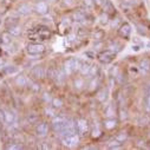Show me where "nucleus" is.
I'll return each mask as SVG.
<instances>
[{"label":"nucleus","instance_id":"39448f33","mask_svg":"<svg viewBox=\"0 0 150 150\" xmlns=\"http://www.w3.org/2000/svg\"><path fill=\"white\" fill-rule=\"evenodd\" d=\"M79 142V137L77 136V134H73V135H65L62 137V143L66 146H74L77 145Z\"/></svg>","mask_w":150,"mask_h":150},{"label":"nucleus","instance_id":"423d86ee","mask_svg":"<svg viewBox=\"0 0 150 150\" xmlns=\"http://www.w3.org/2000/svg\"><path fill=\"white\" fill-rule=\"evenodd\" d=\"M130 34H131V26L129 23H123L120 28H118V35L121 37V38L128 40L130 38Z\"/></svg>","mask_w":150,"mask_h":150},{"label":"nucleus","instance_id":"1a4fd4ad","mask_svg":"<svg viewBox=\"0 0 150 150\" xmlns=\"http://www.w3.org/2000/svg\"><path fill=\"white\" fill-rule=\"evenodd\" d=\"M49 132V124L46 122H42L35 127V134L39 137H45Z\"/></svg>","mask_w":150,"mask_h":150},{"label":"nucleus","instance_id":"7ed1b4c3","mask_svg":"<svg viewBox=\"0 0 150 150\" xmlns=\"http://www.w3.org/2000/svg\"><path fill=\"white\" fill-rule=\"evenodd\" d=\"M115 58H116V52L111 50H104L97 54V59L102 64H110L111 62H114Z\"/></svg>","mask_w":150,"mask_h":150},{"label":"nucleus","instance_id":"6ab92c4d","mask_svg":"<svg viewBox=\"0 0 150 150\" xmlns=\"http://www.w3.org/2000/svg\"><path fill=\"white\" fill-rule=\"evenodd\" d=\"M90 67H91V65H90L89 63H82L79 71H81V73H82V74H89Z\"/></svg>","mask_w":150,"mask_h":150},{"label":"nucleus","instance_id":"c756f323","mask_svg":"<svg viewBox=\"0 0 150 150\" xmlns=\"http://www.w3.org/2000/svg\"><path fill=\"white\" fill-rule=\"evenodd\" d=\"M13 1H12V0H4V1H3V6L4 7H6V8H8L10 6H11V4H12Z\"/></svg>","mask_w":150,"mask_h":150},{"label":"nucleus","instance_id":"2f4dec72","mask_svg":"<svg viewBox=\"0 0 150 150\" xmlns=\"http://www.w3.org/2000/svg\"><path fill=\"white\" fill-rule=\"evenodd\" d=\"M83 81H81V79H78V81H76L74 82V85H76V88H78V89H81L82 86H83Z\"/></svg>","mask_w":150,"mask_h":150},{"label":"nucleus","instance_id":"72a5a7b5","mask_svg":"<svg viewBox=\"0 0 150 150\" xmlns=\"http://www.w3.org/2000/svg\"><path fill=\"white\" fill-rule=\"evenodd\" d=\"M86 56H88V57H90V59H93V58H95V56H93V53H92V52H86Z\"/></svg>","mask_w":150,"mask_h":150},{"label":"nucleus","instance_id":"473e14b6","mask_svg":"<svg viewBox=\"0 0 150 150\" xmlns=\"http://www.w3.org/2000/svg\"><path fill=\"white\" fill-rule=\"evenodd\" d=\"M39 149H50V145L49 144H43L39 146Z\"/></svg>","mask_w":150,"mask_h":150},{"label":"nucleus","instance_id":"cd10ccee","mask_svg":"<svg viewBox=\"0 0 150 150\" xmlns=\"http://www.w3.org/2000/svg\"><path fill=\"white\" fill-rule=\"evenodd\" d=\"M97 85H98V81H97L96 78H93V79H92V82H91V83H90V85H89V86H90L89 89H90V90H95V86L97 88Z\"/></svg>","mask_w":150,"mask_h":150},{"label":"nucleus","instance_id":"7c9ffc66","mask_svg":"<svg viewBox=\"0 0 150 150\" xmlns=\"http://www.w3.org/2000/svg\"><path fill=\"white\" fill-rule=\"evenodd\" d=\"M4 71H5V72H6L7 74H10V73H14V72H17V69L12 66V69H8V67H6V69H5Z\"/></svg>","mask_w":150,"mask_h":150},{"label":"nucleus","instance_id":"4468645a","mask_svg":"<svg viewBox=\"0 0 150 150\" xmlns=\"http://www.w3.org/2000/svg\"><path fill=\"white\" fill-rule=\"evenodd\" d=\"M139 69L143 72H150V60L149 59H142L139 62Z\"/></svg>","mask_w":150,"mask_h":150},{"label":"nucleus","instance_id":"a878e982","mask_svg":"<svg viewBox=\"0 0 150 150\" xmlns=\"http://www.w3.org/2000/svg\"><path fill=\"white\" fill-rule=\"evenodd\" d=\"M108 1H109V0H95V4L98 5V6L104 7V6L108 4Z\"/></svg>","mask_w":150,"mask_h":150},{"label":"nucleus","instance_id":"f704fd0d","mask_svg":"<svg viewBox=\"0 0 150 150\" xmlns=\"http://www.w3.org/2000/svg\"><path fill=\"white\" fill-rule=\"evenodd\" d=\"M132 50L134 51H139V46L138 45H135V46H132Z\"/></svg>","mask_w":150,"mask_h":150},{"label":"nucleus","instance_id":"f3484780","mask_svg":"<svg viewBox=\"0 0 150 150\" xmlns=\"http://www.w3.org/2000/svg\"><path fill=\"white\" fill-rule=\"evenodd\" d=\"M30 11H31V7H30L27 4H23V5H20V7L18 8L19 14H21V16L28 14V13H30Z\"/></svg>","mask_w":150,"mask_h":150},{"label":"nucleus","instance_id":"6e6552de","mask_svg":"<svg viewBox=\"0 0 150 150\" xmlns=\"http://www.w3.org/2000/svg\"><path fill=\"white\" fill-rule=\"evenodd\" d=\"M31 73H32V76H33L35 79H43V78H45V76H46V70H45V67H43V66H35V67L32 69Z\"/></svg>","mask_w":150,"mask_h":150},{"label":"nucleus","instance_id":"b1692460","mask_svg":"<svg viewBox=\"0 0 150 150\" xmlns=\"http://www.w3.org/2000/svg\"><path fill=\"white\" fill-rule=\"evenodd\" d=\"M106 95H108V92H106L105 90H103L102 92L98 93V99H99L100 102H105V100H106V97H108Z\"/></svg>","mask_w":150,"mask_h":150},{"label":"nucleus","instance_id":"f8f14e48","mask_svg":"<svg viewBox=\"0 0 150 150\" xmlns=\"http://www.w3.org/2000/svg\"><path fill=\"white\" fill-rule=\"evenodd\" d=\"M18 21L19 20H18L17 17H8V18H6V20H5V28L6 30H10V28L17 26L18 25Z\"/></svg>","mask_w":150,"mask_h":150},{"label":"nucleus","instance_id":"4be33fe9","mask_svg":"<svg viewBox=\"0 0 150 150\" xmlns=\"http://www.w3.org/2000/svg\"><path fill=\"white\" fill-rule=\"evenodd\" d=\"M99 72V67L97 66V65H92L91 67H90V71H89V74L90 76H92V77H96V74Z\"/></svg>","mask_w":150,"mask_h":150},{"label":"nucleus","instance_id":"ddd939ff","mask_svg":"<svg viewBox=\"0 0 150 150\" xmlns=\"http://www.w3.org/2000/svg\"><path fill=\"white\" fill-rule=\"evenodd\" d=\"M4 121H5L7 124H13L14 121H16L14 114H13V112H11V111H6L5 115H4Z\"/></svg>","mask_w":150,"mask_h":150},{"label":"nucleus","instance_id":"20e7f679","mask_svg":"<svg viewBox=\"0 0 150 150\" xmlns=\"http://www.w3.org/2000/svg\"><path fill=\"white\" fill-rule=\"evenodd\" d=\"M44 51H45V46L40 43H30L26 46V52L30 56H39L44 53Z\"/></svg>","mask_w":150,"mask_h":150},{"label":"nucleus","instance_id":"393cba45","mask_svg":"<svg viewBox=\"0 0 150 150\" xmlns=\"http://www.w3.org/2000/svg\"><path fill=\"white\" fill-rule=\"evenodd\" d=\"M120 118H121L122 121H124V120H127V118H128V112H127L125 110L120 109Z\"/></svg>","mask_w":150,"mask_h":150},{"label":"nucleus","instance_id":"aec40b11","mask_svg":"<svg viewBox=\"0 0 150 150\" xmlns=\"http://www.w3.org/2000/svg\"><path fill=\"white\" fill-rule=\"evenodd\" d=\"M16 83H17V85H18V86L24 88V86H26V85H27V79H26V77H24V76H19V77H17Z\"/></svg>","mask_w":150,"mask_h":150},{"label":"nucleus","instance_id":"dca6fc26","mask_svg":"<svg viewBox=\"0 0 150 150\" xmlns=\"http://www.w3.org/2000/svg\"><path fill=\"white\" fill-rule=\"evenodd\" d=\"M104 37H105V32L103 30H96L93 33V39L96 42H100L102 39H104Z\"/></svg>","mask_w":150,"mask_h":150},{"label":"nucleus","instance_id":"2eb2a0df","mask_svg":"<svg viewBox=\"0 0 150 150\" xmlns=\"http://www.w3.org/2000/svg\"><path fill=\"white\" fill-rule=\"evenodd\" d=\"M0 39H1V43L8 45V44H11V42H12V35H11V33H10L8 31H6V32H4V33L1 34Z\"/></svg>","mask_w":150,"mask_h":150},{"label":"nucleus","instance_id":"f257e3e1","mask_svg":"<svg viewBox=\"0 0 150 150\" xmlns=\"http://www.w3.org/2000/svg\"><path fill=\"white\" fill-rule=\"evenodd\" d=\"M52 32L51 30L45 26V25H38L33 28H31V31H28V39L32 42H44L51 38Z\"/></svg>","mask_w":150,"mask_h":150},{"label":"nucleus","instance_id":"a211bd4d","mask_svg":"<svg viewBox=\"0 0 150 150\" xmlns=\"http://www.w3.org/2000/svg\"><path fill=\"white\" fill-rule=\"evenodd\" d=\"M10 33H11V35L12 37H18V35H20L21 34V28L17 25V26H14V27H12V28H10V30H7Z\"/></svg>","mask_w":150,"mask_h":150},{"label":"nucleus","instance_id":"0eeeda50","mask_svg":"<svg viewBox=\"0 0 150 150\" xmlns=\"http://www.w3.org/2000/svg\"><path fill=\"white\" fill-rule=\"evenodd\" d=\"M76 130H77V132L81 134L82 136L86 135L88 131H89V123H88V121L84 120V118L77 120V122H76Z\"/></svg>","mask_w":150,"mask_h":150},{"label":"nucleus","instance_id":"c85d7f7f","mask_svg":"<svg viewBox=\"0 0 150 150\" xmlns=\"http://www.w3.org/2000/svg\"><path fill=\"white\" fill-rule=\"evenodd\" d=\"M64 4L70 7V6H73L74 4H76V0H64Z\"/></svg>","mask_w":150,"mask_h":150},{"label":"nucleus","instance_id":"c9c22d12","mask_svg":"<svg viewBox=\"0 0 150 150\" xmlns=\"http://www.w3.org/2000/svg\"><path fill=\"white\" fill-rule=\"evenodd\" d=\"M1 79H3V73L0 72V81H1Z\"/></svg>","mask_w":150,"mask_h":150},{"label":"nucleus","instance_id":"bb28decb","mask_svg":"<svg viewBox=\"0 0 150 150\" xmlns=\"http://www.w3.org/2000/svg\"><path fill=\"white\" fill-rule=\"evenodd\" d=\"M84 5L86 7H93L95 6V0H84Z\"/></svg>","mask_w":150,"mask_h":150},{"label":"nucleus","instance_id":"f03ea898","mask_svg":"<svg viewBox=\"0 0 150 150\" xmlns=\"http://www.w3.org/2000/svg\"><path fill=\"white\" fill-rule=\"evenodd\" d=\"M81 65H82V62L79 59H74V58H70L67 60H65L64 63V70L67 74H71L72 72L77 71L81 69Z\"/></svg>","mask_w":150,"mask_h":150},{"label":"nucleus","instance_id":"9b49d317","mask_svg":"<svg viewBox=\"0 0 150 150\" xmlns=\"http://www.w3.org/2000/svg\"><path fill=\"white\" fill-rule=\"evenodd\" d=\"M117 120H115L114 117H110V118H106L104 122H103V125L106 130H114L116 127H117Z\"/></svg>","mask_w":150,"mask_h":150},{"label":"nucleus","instance_id":"9d476101","mask_svg":"<svg viewBox=\"0 0 150 150\" xmlns=\"http://www.w3.org/2000/svg\"><path fill=\"white\" fill-rule=\"evenodd\" d=\"M34 11L40 14V16H44L49 12V5L46 1H39V3H37L35 7H34Z\"/></svg>","mask_w":150,"mask_h":150},{"label":"nucleus","instance_id":"5701e85b","mask_svg":"<svg viewBox=\"0 0 150 150\" xmlns=\"http://www.w3.org/2000/svg\"><path fill=\"white\" fill-rule=\"evenodd\" d=\"M63 104H64V103H63V100H62L60 98H53V99H52V105H53L56 109H57V108H62Z\"/></svg>","mask_w":150,"mask_h":150},{"label":"nucleus","instance_id":"412c9836","mask_svg":"<svg viewBox=\"0 0 150 150\" xmlns=\"http://www.w3.org/2000/svg\"><path fill=\"white\" fill-rule=\"evenodd\" d=\"M127 138H128V135H127V132H125V131H121V132L116 136V141H118L120 143H123Z\"/></svg>","mask_w":150,"mask_h":150}]
</instances>
